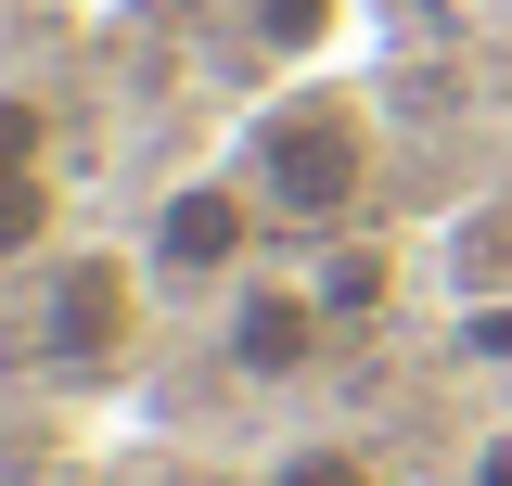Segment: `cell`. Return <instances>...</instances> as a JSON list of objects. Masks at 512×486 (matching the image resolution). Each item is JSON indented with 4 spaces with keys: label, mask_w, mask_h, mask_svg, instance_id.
Returning a JSON list of instances; mask_svg holds the SVG:
<instances>
[{
    "label": "cell",
    "mask_w": 512,
    "mask_h": 486,
    "mask_svg": "<svg viewBox=\"0 0 512 486\" xmlns=\"http://www.w3.org/2000/svg\"><path fill=\"white\" fill-rule=\"evenodd\" d=\"M231 167L256 180V205H269V231H359V205H372V116L346 103V90H282V103H256V128L231 141Z\"/></svg>",
    "instance_id": "1"
},
{
    "label": "cell",
    "mask_w": 512,
    "mask_h": 486,
    "mask_svg": "<svg viewBox=\"0 0 512 486\" xmlns=\"http://www.w3.org/2000/svg\"><path fill=\"white\" fill-rule=\"evenodd\" d=\"M256 243H269L256 180H244V167H192V180H167V205H154L141 269H154V282H180V295H231V282L256 269Z\"/></svg>",
    "instance_id": "2"
},
{
    "label": "cell",
    "mask_w": 512,
    "mask_h": 486,
    "mask_svg": "<svg viewBox=\"0 0 512 486\" xmlns=\"http://www.w3.org/2000/svg\"><path fill=\"white\" fill-rule=\"evenodd\" d=\"M141 295H154V269L116 256V243L52 256V282H39V359L52 371H116L141 346Z\"/></svg>",
    "instance_id": "3"
},
{
    "label": "cell",
    "mask_w": 512,
    "mask_h": 486,
    "mask_svg": "<svg viewBox=\"0 0 512 486\" xmlns=\"http://www.w3.org/2000/svg\"><path fill=\"white\" fill-rule=\"evenodd\" d=\"M320 346H333V307L308 269H244L218 295V359L244 384H295V371H320Z\"/></svg>",
    "instance_id": "4"
},
{
    "label": "cell",
    "mask_w": 512,
    "mask_h": 486,
    "mask_svg": "<svg viewBox=\"0 0 512 486\" xmlns=\"http://www.w3.org/2000/svg\"><path fill=\"white\" fill-rule=\"evenodd\" d=\"M64 231V167H52V103L0 90V269H39Z\"/></svg>",
    "instance_id": "5"
},
{
    "label": "cell",
    "mask_w": 512,
    "mask_h": 486,
    "mask_svg": "<svg viewBox=\"0 0 512 486\" xmlns=\"http://www.w3.org/2000/svg\"><path fill=\"white\" fill-rule=\"evenodd\" d=\"M333 26H346V0H244V39L269 64H320L333 52Z\"/></svg>",
    "instance_id": "6"
},
{
    "label": "cell",
    "mask_w": 512,
    "mask_h": 486,
    "mask_svg": "<svg viewBox=\"0 0 512 486\" xmlns=\"http://www.w3.org/2000/svg\"><path fill=\"white\" fill-rule=\"evenodd\" d=\"M308 282H320V307H333V320H372V307H384V256L333 231V243L308 256Z\"/></svg>",
    "instance_id": "7"
},
{
    "label": "cell",
    "mask_w": 512,
    "mask_h": 486,
    "mask_svg": "<svg viewBox=\"0 0 512 486\" xmlns=\"http://www.w3.org/2000/svg\"><path fill=\"white\" fill-rule=\"evenodd\" d=\"M269 486H384V474L359 461V448H282V461H269Z\"/></svg>",
    "instance_id": "8"
},
{
    "label": "cell",
    "mask_w": 512,
    "mask_h": 486,
    "mask_svg": "<svg viewBox=\"0 0 512 486\" xmlns=\"http://www.w3.org/2000/svg\"><path fill=\"white\" fill-rule=\"evenodd\" d=\"M461 486H512V423L487 435V448H474V461H461Z\"/></svg>",
    "instance_id": "9"
}]
</instances>
